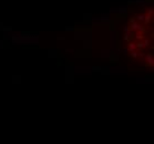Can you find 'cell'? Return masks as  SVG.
I'll return each instance as SVG.
<instances>
[{"mask_svg":"<svg viewBox=\"0 0 154 144\" xmlns=\"http://www.w3.org/2000/svg\"><path fill=\"white\" fill-rule=\"evenodd\" d=\"M137 19H139V20H144V16H143V14H142V16H139V17H137Z\"/></svg>","mask_w":154,"mask_h":144,"instance_id":"7a4b0ae2","label":"cell"},{"mask_svg":"<svg viewBox=\"0 0 154 144\" xmlns=\"http://www.w3.org/2000/svg\"><path fill=\"white\" fill-rule=\"evenodd\" d=\"M145 18V23H149L151 20V16H146V17H144Z\"/></svg>","mask_w":154,"mask_h":144,"instance_id":"6da1fadb","label":"cell"}]
</instances>
